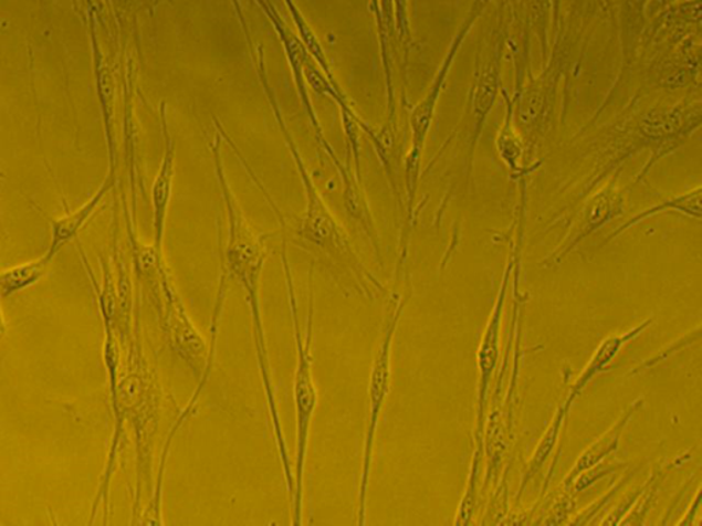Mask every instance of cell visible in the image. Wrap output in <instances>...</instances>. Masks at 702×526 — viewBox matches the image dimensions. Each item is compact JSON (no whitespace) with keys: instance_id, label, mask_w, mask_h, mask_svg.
Listing matches in <instances>:
<instances>
[{"instance_id":"cell-15","label":"cell","mask_w":702,"mask_h":526,"mask_svg":"<svg viewBox=\"0 0 702 526\" xmlns=\"http://www.w3.org/2000/svg\"><path fill=\"white\" fill-rule=\"evenodd\" d=\"M500 56L494 55L484 65L481 77L478 80L475 93H473V111L479 119V125L484 123L495 102V93L499 90Z\"/></svg>"},{"instance_id":"cell-13","label":"cell","mask_w":702,"mask_h":526,"mask_svg":"<svg viewBox=\"0 0 702 526\" xmlns=\"http://www.w3.org/2000/svg\"><path fill=\"white\" fill-rule=\"evenodd\" d=\"M51 261L45 255L38 260L19 263L0 272V295L2 299L22 293L48 276Z\"/></svg>"},{"instance_id":"cell-5","label":"cell","mask_w":702,"mask_h":526,"mask_svg":"<svg viewBox=\"0 0 702 526\" xmlns=\"http://www.w3.org/2000/svg\"><path fill=\"white\" fill-rule=\"evenodd\" d=\"M408 296L391 294L386 305L384 329L376 350L368 381L367 427L363 445L362 473L357 491V524L365 525L367 519V502L370 469H373L376 433H378L381 411L385 409L391 388V354L394 337L401 322Z\"/></svg>"},{"instance_id":"cell-1","label":"cell","mask_w":702,"mask_h":526,"mask_svg":"<svg viewBox=\"0 0 702 526\" xmlns=\"http://www.w3.org/2000/svg\"><path fill=\"white\" fill-rule=\"evenodd\" d=\"M222 198L227 206L228 239L222 253V266L227 277H230L241 287L244 302L249 307L251 327H253V340L259 366L262 388H264L268 410H270L273 438H275L279 459L282 462L285 490L289 499L294 495V473L289 454L287 442L283 432L281 413H279L275 385H273L270 351L262 318L260 299L261 277L265 262L270 253L266 250L265 239L255 234L244 219L237 200L228 186L221 187Z\"/></svg>"},{"instance_id":"cell-9","label":"cell","mask_w":702,"mask_h":526,"mask_svg":"<svg viewBox=\"0 0 702 526\" xmlns=\"http://www.w3.org/2000/svg\"><path fill=\"white\" fill-rule=\"evenodd\" d=\"M642 406L643 398L633 400L630 409L620 417L618 422H616L612 428H609V431L605 432L595 444H591L590 448L579 456L574 467L570 469L567 474V477L564 478L565 488L569 490L573 487L576 477L580 476L581 473L590 471L591 467L598 466L599 463L607 460L610 454L618 450L621 434H624L626 427L629 425L632 415L636 414V411L641 409Z\"/></svg>"},{"instance_id":"cell-21","label":"cell","mask_w":702,"mask_h":526,"mask_svg":"<svg viewBox=\"0 0 702 526\" xmlns=\"http://www.w3.org/2000/svg\"><path fill=\"white\" fill-rule=\"evenodd\" d=\"M370 2H373V9H374V13L376 15V19H378L379 17V4H378V0H370Z\"/></svg>"},{"instance_id":"cell-6","label":"cell","mask_w":702,"mask_h":526,"mask_svg":"<svg viewBox=\"0 0 702 526\" xmlns=\"http://www.w3.org/2000/svg\"><path fill=\"white\" fill-rule=\"evenodd\" d=\"M470 25L471 22L457 34L453 40V45L450 48L447 59L443 60L442 67L439 69L437 77L433 80L426 98L422 99L419 105L413 108L412 114H410L412 147H410L407 157V188L410 202H412L416 187H418L421 152L422 148H425L428 130H430L431 127L433 114H436L439 95H441L443 84L447 82L448 72L453 65L457 51H459L462 42H464Z\"/></svg>"},{"instance_id":"cell-19","label":"cell","mask_w":702,"mask_h":526,"mask_svg":"<svg viewBox=\"0 0 702 526\" xmlns=\"http://www.w3.org/2000/svg\"><path fill=\"white\" fill-rule=\"evenodd\" d=\"M621 465H610V466H605V467H591L590 471H587L585 473H581L580 476L576 477L573 487L576 491V493H580V491H586L587 488H590L593 484H596V482H598V480L604 478L605 476H608V474L618 471V469H620Z\"/></svg>"},{"instance_id":"cell-7","label":"cell","mask_w":702,"mask_h":526,"mask_svg":"<svg viewBox=\"0 0 702 526\" xmlns=\"http://www.w3.org/2000/svg\"><path fill=\"white\" fill-rule=\"evenodd\" d=\"M165 152L161 165L151 187L154 248L163 253L165 227L172 198L175 176V143L168 134L167 124L164 123Z\"/></svg>"},{"instance_id":"cell-4","label":"cell","mask_w":702,"mask_h":526,"mask_svg":"<svg viewBox=\"0 0 702 526\" xmlns=\"http://www.w3.org/2000/svg\"><path fill=\"white\" fill-rule=\"evenodd\" d=\"M226 280V277L220 280L222 283L217 293L213 317H211L209 341L193 324L169 273L163 278L161 293L153 305L157 313L159 329L169 350L190 369L198 385L202 386L208 385L213 371L217 337H219L222 306L227 295Z\"/></svg>"},{"instance_id":"cell-12","label":"cell","mask_w":702,"mask_h":526,"mask_svg":"<svg viewBox=\"0 0 702 526\" xmlns=\"http://www.w3.org/2000/svg\"><path fill=\"white\" fill-rule=\"evenodd\" d=\"M620 209L621 199L618 193L610 190V188L599 193V196L591 200L589 208H587L585 220L581 222L579 230L575 232L567 248H565L562 253H558L557 261H562L565 255L569 254V251L578 248L581 240L590 236L593 232H596L599 228L608 224L615 217H618Z\"/></svg>"},{"instance_id":"cell-18","label":"cell","mask_w":702,"mask_h":526,"mask_svg":"<svg viewBox=\"0 0 702 526\" xmlns=\"http://www.w3.org/2000/svg\"><path fill=\"white\" fill-rule=\"evenodd\" d=\"M496 147H499L500 156L506 162L507 168L511 169L513 175H518V171L522 170L521 158L523 150L521 140L517 139L515 128H513L512 105H510V112H507L504 129L501 130L499 140H496Z\"/></svg>"},{"instance_id":"cell-17","label":"cell","mask_w":702,"mask_h":526,"mask_svg":"<svg viewBox=\"0 0 702 526\" xmlns=\"http://www.w3.org/2000/svg\"><path fill=\"white\" fill-rule=\"evenodd\" d=\"M284 3L287 4L291 15H293L294 24L296 27V31H298L301 36V42L304 43L305 49L310 55L315 59L316 64L323 69L325 76L331 80V83L336 85L334 74L331 72V67L328 65L327 59H325V53L322 48V44L318 43L316 34L311 30L310 24H307L304 15H302L298 8H296L294 0H284Z\"/></svg>"},{"instance_id":"cell-14","label":"cell","mask_w":702,"mask_h":526,"mask_svg":"<svg viewBox=\"0 0 702 526\" xmlns=\"http://www.w3.org/2000/svg\"><path fill=\"white\" fill-rule=\"evenodd\" d=\"M666 211H679V213L687 214L690 219L701 220V188H695V190L684 193V196L667 200L664 203L654 206V208H650L632 217L631 220L627 221L626 224L619 227L618 230L610 234L603 245L612 242L615 238L629 231L630 228L638 224V222H642L658 213H666Z\"/></svg>"},{"instance_id":"cell-10","label":"cell","mask_w":702,"mask_h":526,"mask_svg":"<svg viewBox=\"0 0 702 526\" xmlns=\"http://www.w3.org/2000/svg\"><path fill=\"white\" fill-rule=\"evenodd\" d=\"M654 323V318L645 319L643 323L637 325V327L631 328L630 330L625 332V334L614 335L607 337L601 345L597 347L595 356L591 357L590 362L587 364L584 371L579 376V379L575 381L573 390H570L569 397L565 402L569 406H573L575 400L578 399L579 394L584 392L585 388L589 382L595 379V377L601 374L607 366L614 361L615 357H618L621 348H624L627 343L637 339V337L643 334L645 330L652 327Z\"/></svg>"},{"instance_id":"cell-3","label":"cell","mask_w":702,"mask_h":526,"mask_svg":"<svg viewBox=\"0 0 702 526\" xmlns=\"http://www.w3.org/2000/svg\"><path fill=\"white\" fill-rule=\"evenodd\" d=\"M282 265L285 278V291L290 307L291 323H293L294 341L296 347V364L294 371V408H295V459H294V495L291 497L293 508V525L302 524L304 516V485L307 450L313 419L318 406V391L315 376H313V323H315V294H313L312 276L310 278V295H307V314L304 327L301 324L298 297H296L293 272H291L287 249L283 244Z\"/></svg>"},{"instance_id":"cell-11","label":"cell","mask_w":702,"mask_h":526,"mask_svg":"<svg viewBox=\"0 0 702 526\" xmlns=\"http://www.w3.org/2000/svg\"><path fill=\"white\" fill-rule=\"evenodd\" d=\"M106 192L107 187L102 188L101 191L96 192L95 196L78 210L61 217L59 220L51 221V242L48 253L44 254L45 259L53 262L56 254L77 236L78 232L83 230L84 225L87 224L91 217H93L95 210L98 209Z\"/></svg>"},{"instance_id":"cell-8","label":"cell","mask_w":702,"mask_h":526,"mask_svg":"<svg viewBox=\"0 0 702 526\" xmlns=\"http://www.w3.org/2000/svg\"><path fill=\"white\" fill-rule=\"evenodd\" d=\"M505 291L501 290L499 301L494 307L492 318L488 324L486 334H484L481 348L478 354L479 365V403H478V433L482 432V420L484 406H486V397L490 381H492L493 371L500 356V325L502 316V306H504Z\"/></svg>"},{"instance_id":"cell-2","label":"cell","mask_w":702,"mask_h":526,"mask_svg":"<svg viewBox=\"0 0 702 526\" xmlns=\"http://www.w3.org/2000/svg\"><path fill=\"white\" fill-rule=\"evenodd\" d=\"M124 365L117 379H107L114 422H127L133 428L136 455V490L133 517L138 518L143 493L151 488L154 449H156L163 411V387L157 371L148 364L142 332H134L127 346Z\"/></svg>"},{"instance_id":"cell-20","label":"cell","mask_w":702,"mask_h":526,"mask_svg":"<svg viewBox=\"0 0 702 526\" xmlns=\"http://www.w3.org/2000/svg\"><path fill=\"white\" fill-rule=\"evenodd\" d=\"M673 2H677V0H658V2L650 6V11H652V13H659L660 9H663L666 8V6L671 4Z\"/></svg>"},{"instance_id":"cell-16","label":"cell","mask_w":702,"mask_h":526,"mask_svg":"<svg viewBox=\"0 0 702 526\" xmlns=\"http://www.w3.org/2000/svg\"><path fill=\"white\" fill-rule=\"evenodd\" d=\"M570 406L568 403H564L562 408H558L557 413L553 417L552 424L547 428L546 433L541 439V443L538 448H536L533 459L530 461L528 472H527V482L531 477H534L536 472H539L542 466L545 465L547 459L553 453V450L556 449L558 438H560L562 428L565 419H567L568 411Z\"/></svg>"}]
</instances>
